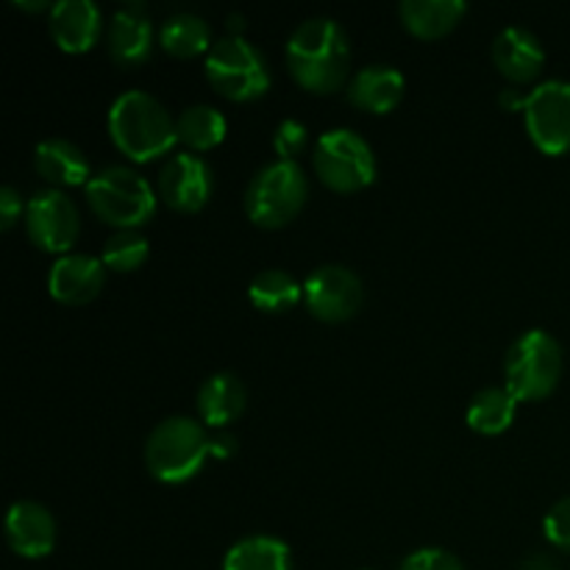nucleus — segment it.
Instances as JSON below:
<instances>
[{"label": "nucleus", "mask_w": 570, "mask_h": 570, "mask_svg": "<svg viewBox=\"0 0 570 570\" xmlns=\"http://www.w3.org/2000/svg\"><path fill=\"white\" fill-rule=\"evenodd\" d=\"M401 570H465L460 562V557L451 554V551L438 549V546H426V549H417L401 562Z\"/></svg>", "instance_id": "nucleus-29"}, {"label": "nucleus", "mask_w": 570, "mask_h": 570, "mask_svg": "<svg viewBox=\"0 0 570 570\" xmlns=\"http://www.w3.org/2000/svg\"><path fill=\"white\" fill-rule=\"evenodd\" d=\"M106 284V265L98 256L65 254L48 273L50 298L65 306H83L98 298Z\"/></svg>", "instance_id": "nucleus-15"}, {"label": "nucleus", "mask_w": 570, "mask_h": 570, "mask_svg": "<svg viewBox=\"0 0 570 570\" xmlns=\"http://www.w3.org/2000/svg\"><path fill=\"white\" fill-rule=\"evenodd\" d=\"M223 570H293V551L273 534H250L226 551Z\"/></svg>", "instance_id": "nucleus-22"}, {"label": "nucleus", "mask_w": 570, "mask_h": 570, "mask_svg": "<svg viewBox=\"0 0 570 570\" xmlns=\"http://www.w3.org/2000/svg\"><path fill=\"white\" fill-rule=\"evenodd\" d=\"M239 20H243V17H237V14H234V17H232V31H237V28H239V26H243V22H239Z\"/></svg>", "instance_id": "nucleus-36"}, {"label": "nucleus", "mask_w": 570, "mask_h": 570, "mask_svg": "<svg viewBox=\"0 0 570 570\" xmlns=\"http://www.w3.org/2000/svg\"><path fill=\"white\" fill-rule=\"evenodd\" d=\"M362 278L345 265H321L304 282V301L323 323H345L362 309Z\"/></svg>", "instance_id": "nucleus-11"}, {"label": "nucleus", "mask_w": 570, "mask_h": 570, "mask_svg": "<svg viewBox=\"0 0 570 570\" xmlns=\"http://www.w3.org/2000/svg\"><path fill=\"white\" fill-rule=\"evenodd\" d=\"M287 67L301 89L332 95L351 81V39L332 17H309L287 39Z\"/></svg>", "instance_id": "nucleus-1"}, {"label": "nucleus", "mask_w": 570, "mask_h": 570, "mask_svg": "<svg viewBox=\"0 0 570 570\" xmlns=\"http://www.w3.org/2000/svg\"><path fill=\"white\" fill-rule=\"evenodd\" d=\"M109 137L131 161H154L178 142L176 117L156 95L126 89L109 106Z\"/></svg>", "instance_id": "nucleus-2"}, {"label": "nucleus", "mask_w": 570, "mask_h": 570, "mask_svg": "<svg viewBox=\"0 0 570 570\" xmlns=\"http://www.w3.org/2000/svg\"><path fill=\"white\" fill-rule=\"evenodd\" d=\"M248 406V390L237 373H212L198 390V415L206 426L226 429L228 423L237 421Z\"/></svg>", "instance_id": "nucleus-20"}, {"label": "nucleus", "mask_w": 570, "mask_h": 570, "mask_svg": "<svg viewBox=\"0 0 570 570\" xmlns=\"http://www.w3.org/2000/svg\"><path fill=\"white\" fill-rule=\"evenodd\" d=\"M468 14L465 0H404L399 17L410 33L417 39H440L460 26Z\"/></svg>", "instance_id": "nucleus-21"}, {"label": "nucleus", "mask_w": 570, "mask_h": 570, "mask_svg": "<svg viewBox=\"0 0 570 570\" xmlns=\"http://www.w3.org/2000/svg\"><path fill=\"white\" fill-rule=\"evenodd\" d=\"M499 100L504 109H523V106H527V95H518L515 89H504Z\"/></svg>", "instance_id": "nucleus-34"}, {"label": "nucleus", "mask_w": 570, "mask_h": 570, "mask_svg": "<svg viewBox=\"0 0 570 570\" xmlns=\"http://www.w3.org/2000/svg\"><path fill=\"white\" fill-rule=\"evenodd\" d=\"M14 6L22 11H50L53 9L48 0H14Z\"/></svg>", "instance_id": "nucleus-35"}, {"label": "nucleus", "mask_w": 570, "mask_h": 570, "mask_svg": "<svg viewBox=\"0 0 570 570\" xmlns=\"http://www.w3.org/2000/svg\"><path fill=\"white\" fill-rule=\"evenodd\" d=\"M48 31L65 53H87L104 33V14L92 0H59L48 11Z\"/></svg>", "instance_id": "nucleus-16"}, {"label": "nucleus", "mask_w": 570, "mask_h": 570, "mask_svg": "<svg viewBox=\"0 0 570 570\" xmlns=\"http://www.w3.org/2000/svg\"><path fill=\"white\" fill-rule=\"evenodd\" d=\"M159 45L165 53L176 59H195L212 50V28L209 22L193 11H176L159 26Z\"/></svg>", "instance_id": "nucleus-23"}, {"label": "nucleus", "mask_w": 570, "mask_h": 570, "mask_svg": "<svg viewBox=\"0 0 570 570\" xmlns=\"http://www.w3.org/2000/svg\"><path fill=\"white\" fill-rule=\"evenodd\" d=\"M406 78L390 65H367L348 81V100L371 115H387L401 104Z\"/></svg>", "instance_id": "nucleus-19"}, {"label": "nucleus", "mask_w": 570, "mask_h": 570, "mask_svg": "<svg viewBox=\"0 0 570 570\" xmlns=\"http://www.w3.org/2000/svg\"><path fill=\"white\" fill-rule=\"evenodd\" d=\"M33 167H37L39 176L50 184L53 189L65 187H87L89 178L95 176L92 167H89L87 154L78 148L70 139H45L33 150Z\"/></svg>", "instance_id": "nucleus-18"}, {"label": "nucleus", "mask_w": 570, "mask_h": 570, "mask_svg": "<svg viewBox=\"0 0 570 570\" xmlns=\"http://www.w3.org/2000/svg\"><path fill=\"white\" fill-rule=\"evenodd\" d=\"M178 142L187 145L193 154H204V150L217 148L226 139L228 122L220 109L209 104H193L176 117Z\"/></svg>", "instance_id": "nucleus-25"}, {"label": "nucleus", "mask_w": 570, "mask_h": 570, "mask_svg": "<svg viewBox=\"0 0 570 570\" xmlns=\"http://www.w3.org/2000/svg\"><path fill=\"white\" fill-rule=\"evenodd\" d=\"M154 22H150L148 6L145 3H122L111 14L109 31H106V45L115 65L139 67L154 53Z\"/></svg>", "instance_id": "nucleus-14"}, {"label": "nucleus", "mask_w": 570, "mask_h": 570, "mask_svg": "<svg viewBox=\"0 0 570 570\" xmlns=\"http://www.w3.org/2000/svg\"><path fill=\"white\" fill-rule=\"evenodd\" d=\"M493 65L512 83H532L546 67V50L529 28L510 26L493 42Z\"/></svg>", "instance_id": "nucleus-17"}, {"label": "nucleus", "mask_w": 570, "mask_h": 570, "mask_svg": "<svg viewBox=\"0 0 570 570\" xmlns=\"http://www.w3.org/2000/svg\"><path fill=\"white\" fill-rule=\"evenodd\" d=\"M206 78L228 100H256L271 89V67L265 53L239 33L215 39L206 53Z\"/></svg>", "instance_id": "nucleus-7"}, {"label": "nucleus", "mask_w": 570, "mask_h": 570, "mask_svg": "<svg viewBox=\"0 0 570 570\" xmlns=\"http://www.w3.org/2000/svg\"><path fill=\"white\" fill-rule=\"evenodd\" d=\"M315 176L334 193H360L376 178V154L354 128H332L312 148Z\"/></svg>", "instance_id": "nucleus-8"}, {"label": "nucleus", "mask_w": 570, "mask_h": 570, "mask_svg": "<svg viewBox=\"0 0 570 570\" xmlns=\"http://www.w3.org/2000/svg\"><path fill=\"white\" fill-rule=\"evenodd\" d=\"M209 440L212 434L195 417H167L148 434L145 443L148 473L165 484L189 482L195 473H200L206 456H212Z\"/></svg>", "instance_id": "nucleus-3"}, {"label": "nucleus", "mask_w": 570, "mask_h": 570, "mask_svg": "<svg viewBox=\"0 0 570 570\" xmlns=\"http://www.w3.org/2000/svg\"><path fill=\"white\" fill-rule=\"evenodd\" d=\"M209 449L212 456H217V460H228V456L237 454V438L232 432H226V429H220V432L212 434Z\"/></svg>", "instance_id": "nucleus-32"}, {"label": "nucleus", "mask_w": 570, "mask_h": 570, "mask_svg": "<svg viewBox=\"0 0 570 570\" xmlns=\"http://www.w3.org/2000/svg\"><path fill=\"white\" fill-rule=\"evenodd\" d=\"M309 195V178L298 161L273 159L262 165L245 189V215L259 228H284L298 217Z\"/></svg>", "instance_id": "nucleus-4"}, {"label": "nucleus", "mask_w": 570, "mask_h": 570, "mask_svg": "<svg viewBox=\"0 0 570 570\" xmlns=\"http://www.w3.org/2000/svg\"><path fill=\"white\" fill-rule=\"evenodd\" d=\"M529 139L543 154L562 156L570 150V81L549 78L527 95L523 106Z\"/></svg>", "instance_id": "nucleus-9"}, {"label": "nucleus", "mask_w": 570, "mask_h": 570, "mask_svg": "<svg viewBox=\"0 0 570 570\" xmlns=\"http://www.w3.org/2000/svg\"><path fill=\"white\" fill-rule=\"evenodd\" d=\"M273 148H276L278 159L295 161V156H301L309 148V128L301 120H293V117L282 120L276 134H273Z\"/></svg>", "instance_id": "nucleus-28"}, {"label": "nucleus", "mask_w": 570, "mask_h": 570, "mask_svg": "<svg viewBox=\"0 0 570 570\" xmlns=\"http://www.w3.org/2000/svg\"><path fill=\"white\" fill-rule=\"evenodd\" d=\"M6 543L22 560H45L56 546V521L39 501L20 499L6 512Z\"/></svg>", "instance_id": "nucleus-13"}, {"label": "nucleus", "mask_w": 570, "mask_h": 570, "mask_svg": "<svg viewBox=\"0 0 570 570\" xmlns=\"http://www.w3.org/2000/svg\"><path fill=\"white\" fill-rule=\"evenodd\" d=\"M22 212H26V209H22L20 193H17L14 187H9V184H6V187L0 189V228H3V232L14 228V223L20 220Z\"/></svg>", "instance_id": "nucleus-31"}, {"label": "nucleus", "mask_w": 570, "mask_h": 570, "mask_svg": "<svg viewBox=\"0 0 570 570\" xmlns=\"http://www.w3.org/2000/svg\"><path fill=\"white\" fill-rule=\"evenodd\" d=\"M518 415V399L507 387H484L473 395L471 406H468V426L476 434H493L507 432L515 423Z\"/></svg>", "instance_id": "nucleus-24"}, {"label": "nucleus", "mask_w": 570, "mask_h": 570, "mask_svg": "<svg viewBox=\"0 0 570 570\" xmlns=\"http://www.w3.org/2000/svg\"><path fill=\"white\" fill-rule=\"evenodd\" d=\"M562 379V345L546 328H529L504 356V387L518 401H543Z\"/></svg>", "instance_id": "nucleus-6"}, {"label": "nucleus", "mask_w": 570, "mask_h": 570, "mask_svg": "<svg viewBox=\"0 0 570 570\" xmlns=\"http://www.w3.org/2000/svg\"><path fill=\"white\" fill-rule=\"evenodd\" d=\"M95 217L115 228H142L156 212V193L134 167L109 165L83 187Z\"/></svg>", "instance_id": "nucleus-5"}, {"label": "nucleus", "mask_w": 570, "mask_h": 570, "mask_svg": "<svg viewBox=\"0 0 570 570\" xmlns=\"http://www.w3.org/2000/svg\"><path fill=\"white\" fill-rule=\"evenodd\" d=\"M521 570H560V566L549 554H534L523 562Z\"/></svg>", "instance_id": "nucleus-33"}, {"label": "nucleus", "mask_w": 570, "mask_h": 570, "mask_svg": "<svg viewBox=\"0 0 570 570\" xmlns=\"http://www.w3.org/2000/svg\"><path fill=\"white\" fill-rule=\"evenodd\" d=\"M156 187H159V198L170 209L193 215L209 204L212 193H215V170L200 154L178 150L161 165Z\"/></svg>", "instance_id": "nucleus-12"}, {"label": "nucleus", "mask_w": 570, "mask_h": 570, "mask_svg": "<svg viewBox=\"0 0 570 570\" xmlns=\"http://www.w3.org/2000/svg\"><path fill=\"white\" fill-rule=\"evenodd\" d=\"M150 245L139 228H115L100 250V262L111 273H134L148 262Z\"/></svg>", "instance_id": "nucleus-27"}, {"label": "nucleus", "mask_w": 570, "mask_h": 570, "mask_svg": "<svg viewBox=\"0 0 570 570\" xmlns=\"http://www.w3.org/2000/svg\"><path fill=\"white\" fill-rule=\"evenodd\" d=\"M543 532L551 546H557V549L568 551L570 554V495L557 501V504L546 512Z\"/></svg>", "instance_id": "nucleus-30"}, {"label": "nucleus", "mask_w": 570, "mask_h": 570, "mask_svg": "<svg viewBox=\"0 0 570 570\" xmlns=\"http://www.w3.org/2000/svg\"><path fill=\"white\" fill-rule=\"evenodd\" d=\"M362 570H373V568H362Z\"/></svg>", "instance_id": "nucleus-37"}, {"label": "nucleus", "mask_w": 570, "mask_h": 570, "mask_svg": "<svg viewBox=\"0 0 570 570\" xmlns=\"http://www.w3.org/2000/svg\"><path fill=\"white\" fill-rule=\"evenodd\" d=\"M26 232L39 250L65 256L81 234L78 206L65 189H39L26 204Z\"/></svg>", "instance_id": "nucleus-10"}, {"label": "nucleus", "mask_w": 570, "mask_h": 570, "mask_svg": "<svg viewBox=\"0 0 570 570\" xmlns=\"http://www.w3.org/2000/svg\"><path fill=\"white\" fill-rule=\"evenodd\" d=\"M248 298L259 312L278 315V312H287L301 304V298H304V284H298V278L289 276L282 267H267V271L254 276V282L248 287Z\"/></svg>", "instance_id": "nucleus-26"}]
</instances>
